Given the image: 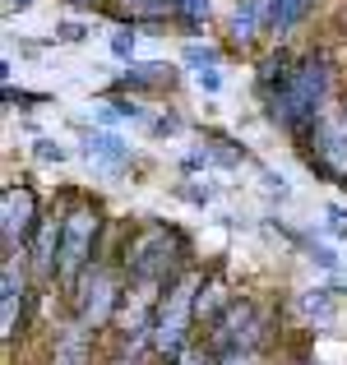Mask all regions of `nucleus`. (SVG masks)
Segmentation results:
<instances>
[{
  "label": "nucleus",
  "instance_id": "f257e3e1",
  "mask_svg": "<svg viewBox=\"0 0 347 365\" xmlns=\"http://www.w3.org/2000/svg\"><path fill=\"white\" fill-rule=\"evenodd\" d=\"M329 88H333L329 61H324L320 51H306V56H296L292 74H287L273 93H264L259 102H264L268 120L283 125L292 139H301V134L320 120V111L329 107Z\"/></svg>",
  "mask_w": 347,
  "mask_h": 365
},
{
  "label": "nucleus",
  "instance_id": "f03ea898",
  "mask_svg": "<svg viewBox=\"0 0 347 365\" xmlns=\"http://www.w3.org/2000/svg\"><path fill=\"white\" fill-rule=\"evenodd\" d=\"M190 264V241L171 222H144L139 232L125 236L121 268L130 282H176Z\"/></svg>",
  "mask_w": 347,
  "mask_h": 365
},
{
  "label": "nucleus",
  "instance_id": "7ed1b4c3",
  "mask_svg": "<svg viewBox=\"0 0 347 365\" xmlns=\"http://www.w3.org/2000/svg\"><path fill=\"white\" fill-rule=\"evenodd\" d=\"M268 333H273V319H268L264 305L250 301V296H236V301L208 324L204 356H208V365H213V361H231V356H259L264 342H268Z\"/></svg>",
  "mask_w": 347,
  "mask_h": 365
},
{
  "label": "nucleus",
  "instance_id": "20e7f679",
  "mask_svg": "<svg viewBox=\"0 0 347 365\" xmlns=\"http://www.w3.org/2000/svg\"><path fill=\"white\" fill-rule=\"evenodd\" d=\"M199 287H204V273H195V268H186L176 282H167L149 333L158 356H181L190 347V324L199 319Z\"/></svg>",
  "mask_w": 347,
  "mask_h": 365
},
{
  "label": "nucleus",
  "instance_id": "39448f33",
  "mask_svg": "<svg viewBox=\"0 0 347 365\" xmlns=\"http://www.w3.org/2000/svg\"><path fill=\"white\" fill-rule=\"evenodd\" d=\"M98 236H102V208L89 204V199H74L65 208V222H61V255H56L51 282L74 292V282L98 264Z\"/></svg>",
  "mask_w": 347,
  "mask_h": 365
},
{
  "label": "nucleus",
  "instance_id": "423d86ee",
  "mask_svg": "<svg viewBox=\"0 0 347 365\" xmlns=\"http://www.w3.org/2000/svg\"><path fill=\"white\" fill-rule=\"evenodd\" d=\"M125 268L121 264H107V259H98V264L89 268V273L74 282V319L79 324H89L93 333H102V329H111V319H116V310H121V296H125Z\"/></svg>",
  "mask_w": 347,
  "mask_h": 365
},
{
  "label": "nucleus",
  "instance_id": "0eeeda50",
  "mask_svg": "<svg viewBox=\"0 0 347 365\" xmlns=\"http://www.w3.org/2000/svg\"><path fill=\"white\" fill-rule=\"evenodd\" d=\"M296 143H301L311 171H320L324 180H333V185L347 190V111L343 107L329 102V107L320 111V120H315Z\"/></svg>",
  "mask_w": 347,
  "mask_h": 365
},
{
  "label": "nucleus",
  "instance_id": "6e6552de",
  "mask_svg": "<svg viewBox=\"0 0 347 365\" xmlns=\"http://www.w3.org/2000/svg\"><path fill=\"white\" fill-rule=\"evenodd\" d=\"M28 273H33V268L24 264V250L5 255V264H0V338H5V342H14L19 333H24L28 296H33Z\"/></svg>",
  "mask_w": 347,
  "mask_h": 365
},
{
  "label": "nucleus",
  "instance_id": "1a4fd4ad",
  "mask_svg": "<svg viewBox=\"0 0 347 365\" xmlns=\"http://www.w3.org/2000/svg\"><path fill=\"white\" fill-rule=\"evenodd\" d=\"M37 222H42V217H37L33 185H5V190H0V245H5V255L28 250Z\"/></svg>",
  "mask_w": 347,
  "mask_h": 365
},
{
  "label": "nucleus",
  "instance_id": "9d476101",
  "mask_svg": "<svg viewBox=\"0 0 347 365\" xmlns=\"http://www.w3.org/2000/svg\"><path fill=\"white\" fill-rule=\"evenodd\" d=\"M84 162H89L98 176H121V171H130L134 148L111 130H89L84 134Z\"/></svg>",
  "mask_w": 347,
  "mask_h": 365
},
{
  "label": "nucleus",
  "instance_id": "9b49d317",
  "mask_svg": "<svg viewBox=\"0 0 347 365\" xmlns=\"http://www.w3.org/2000/svg\"><path fill=\"white\" fill-rule=\"evenodd\" d=\"M61 222L65 213H51L37 222L33 241H28V268H33V277H56V255H61Z\"/></svg>",
  "mask_w": 347,
  "mask_h": 365
},
{
  "label": "nucleus",
  "instance_id": "f8f14e48",
  "mask_svg": "<svg viewBox=\"0 0 347 365\" xmlns=\"http://www.w3.org/2000/svg\"><path fill=\"white\" fill-rule=\"evenodd\" d=\"M93 338L98 333L89 329V324L74 319L70 329L56 333V351H51V365H89L93 361Z\"/></svg>",
  "mask_w": 347,
  "mask_h": 365
},
{
  "label": "nucleus",
  "instance_id": "ddd939ff",
  "mask_svg": "<svg viewBox=\"0 0 347 365\" xmlns=\"http://www.w3.org/2000/svg\"><path fill=\"white\" fill-rule=\"evenodd\" d=\"M259 33H268V5L264 0H236V9H231V37H236V46L255 42Z\"/></svg>",
  "mask_w": 347,
  "mask_h": 365
},
{
  "label": "nucleus",
  "instance_id": "4468645a",
  "mask_svg": "<svg viewBox=\"0 0 347 365\" xmlns=\"http://www.w3.org/2000/svg\"><path fill=\"white\" fill-rule=\"evenodd\" d=\"M162 83H171V65L162 61H130L125 65V74L116 79V88L121 93H149V88H162Z\"/></svg>",
  "mask_w": 347,
  "mask_h": 365
},
{
  "label": "nucleus",
  "instance_id": "2eb2a0df",
  "mask_svg": "<svg viewBox=\"0 0 347 365\" xmlns=\"http://www.w3.org/2000/svg\"><path fill=\"white\" fill-rule=\"evenodd\" d=\"M93 120L98 125H134V120H144V111H139V102L134 98H111V102H102V107H93Z\"/></svg>",
  "mask_w": 347,
  "mask_h": 365
},
{
  "label": "nucleus",
  "instance_id": "dca6fc26",
  "mask_svg": "<svg viewBox=\"0 0 347 365\" xmlns=\"http://www.w3.org/2000/svg\"><path fill=\"white\" fill-rule=\"evenodd\" d=\"M306 14H311V0H278L273 14H268V33H273V37H287Z\"/></svg>",
  "mask_w": 347,
  "mask_h": 365
},
{
  "label": "nucleus",
  "instance_id": "f3484780",
  "mask_svg": "<svg viewBox=\"0 0 347 365\" xmlns=\"http://www.w3.org/2000/svg\"><path fill=\"white\" fill-rule=\"evenodd\" d=\"M218 61H223L218 46H199V42L186 46V65H195V70H218Z\"/></svg>",
  "mask_w": 347,
  "mask_h": 365
},
{
  "label": "nucleus",
  "instance_id": "a211bd4d",
  "mask_svg": "<svg viewBox=\"0 0 347 365\" xmlns=\"http://www.w3.org/2000/svg\"><path fill=\"white\" fill-rule=\"evenodd\" d=\"M306 314H311V319H320V324H329L333 319V301H329V292H320V287H315V292H306Z\"/></svg>",
  "mask_w": 347,
  "mask_h": 365
},
{
  "label": "nucleus",
  "instance_id": "6ab92c4d",
  "mask_svg": "<svg viewBox=\"0 0 347 365\" xmlns=\"http://www.w3.org/2000/svg\"><path fill=\"white\" fill-rule=\"evenodd\" d=\"M134 24H125V28H116L111 33V56H121V61H134Z\"/></svg>",
  "mask_w": 347,
  "mask_h": 365
},
{
  "label": "nucleus",
  "instance_id": "aec40b11",
  "mask_svg": "<svg viewBox=\"0 0 347 365\" xmlns=\"http://www.w3.org/2000/svg\"><path fill=\"white\" fill-rule=\"evenodd\" d=\"M33 153H37V162H65V148L56 139H37Z\"/></svg>",
  "mask_w": 347,
  "mask_h": 365
},
{
  "label": "nucleus",
  "instance_id": "412c9836",
  "mask_svg": "<svg viewBox=\"0 0 347 365\" xmlns=\"http://www.w3.org/2000/svg\"><path fill=\"white\" fill-rule=\"evenodd\" d=\"M158 365H208V356H204V347H186L181 356H158Z\"/></svg>",
  "mask_w": 347,
  "mask_h": 365
},
{
  "label": "nucleus",
  "instance_id": "4be33fe9",
  "mask_svg": "<svg viewBox=\"0 0 347 365\" xmlns=\"http://www.w3.org/2000/svg\"><path fill=\"white\" fill-rule=\"evenodd\" d=\"M329 236H347V208L329 204Z\"/></svg>",
  "mask_w": 347,
  "mask_h": 365
},
{
  "label": "nucleus",
  "instance_id": "5701e85b",
  "mask_svg": "<svg viewBox=\"0 0 347 365\" xmlns=\"http://www.w3.org/2000/svg\"><path fill=\"white\" fill-rule=\"evenodd\" d=\"M195 83L204 93H223V74H218V70H195Z\"/></svg>",
  "mask_w": 347,
  "mask_h": 365
},
{
  "label": "nucleus",
  "instance_id": "b1692460",
  "mask_svg": "<svg viewBox=\"0 0 347 365\" xmlns=\"http://www.w3.org/2000/svg\"><path fill=\"white\" fill-rule=\"evenodd\" d=\"M56 33H61V42H84V33H89V28H84V24H61Z\"/></svg>",
  "mask_w": 347,
  "mask_h": 365
},
{
  "label": "nucleus",
  "instance_id": "393cba45",
  "mask_svg": "<svg viewBox=\"0 0 347 365\" xmlns=\"http://www.w3.org/2000/svg\"><path fill=\"white\" fill-rule=\"evenodd\" d=\"M176 130H181L176 116H158V120H153V134H176Z\"/></svg>",
  "mask_w": 347,
  "mask_h": 365
},
{
  "label": "nucleus",
  "instance_id": "a878e982",
  "mask_svg": "<svg viewBox=\"0 0 347 365\" xmlns=\"http://www.w3.org/2000/svg\"><path fill=\"white\" fill-rule=\"evenodd\" d=\"M65 5H74V9H98L102 0H65Z\"/></svg>",
  "mask_w": 347,
  "mask_h": 365
},
{
  "label": "nucleus",
  "instance_id": "bb28decb",
  "mask_svg": "<svg viewBox=\"0 0 347 365\" xmlns=\"http://www.w3.org/2000/svg\"><path fill=\"white\" fill-rule=\"evenodd\" d=\"M33 0H5V14H14V9H28Z\"/></svg>",
  "mask_w": 347,
  "mask_h": 365
}]
</instances>
